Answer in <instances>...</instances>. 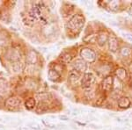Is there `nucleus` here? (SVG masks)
Masks as SVG:
<instances>
[{
  "label": "nucleus",
  "instance_id": "1",
  "mask_svg": "<svg viewBox=\"0 0 132 130\" xmlns=\"http://www.w3.org/2000/svg\"><path fill=\"white\" fill-rule=\"evenodd\" d=\"M85 25V19L84 17L80 14L73 16L70 20L68 25H69L70 29L72 31H80L81 28Z\"/></svg>",
  "mask_w": 132,
  "mask_h": 130
},
{
  "label": "nucleus",
  "instance_id": "25",
  "mask_svg": "<svg viewBox=\"0 0 132 130\" xmlns=\"http://www.w3.org/2000/svg\"><path fill=\"white\" fill-rule=\"evenodd\" d=\"M42 122H43V124L46 126L48 128H50V129H56V126L54 124V123L50 122V121H48V120H42Z\"/></svg>",
  "mask_w": 132,
  "mask_h": 130
},
{
  "label": "nucleus",
  "instance_id": "3",
  "mask_svg": "<svg viewBox=\"0 0 132 130\" xmlns=\"http://www.w3.org/2000/svg\"><path fill=\"white\" fill-rule=\"evenodd\" d=\"M20 99L16 96H12V97H10L6 99L5 101V107L7 108L8 110H15L16 108H18L19 106H20Z\"/></svg>",
  "mask_w": 132,
  "mask_h": 130
},
{
  "label": "nucleus",
  "instance_id": "33",
  "mask_svg": "<svg viewBox=\"0 0 132 130\" xmlns=\"http://www.w3.org/2000/svg\"><path fill=\"white\" fill-rule=\"evenodd\" d=\"M19 130H32L29 127H19Z\"/></svg>",
  "mask_w": 132,
  "mask_h": 130
},
{
  "label": "nucleus",
  "instance_id": "10",
  "mask_svg": "<svg viewBox=\"0 0 132 130\" xmlns=\"http://www.w3.org/2000/svg\"><path fill=\"white\" fill-rule=\"evenodd\" d=\"M108 45H109L110 51L113 53H116L118 49V40L114 36H111L108 40Z\"/></svg>",
  "mask_w": 132,
  "mask_h": 130
},
{
  "label": "nucleus",
  "instance_id": "12",
  "mask_svg": "<svg viewBox=\"0 0 132 130\" xmlns=\"http://www.w3.org/2000/svg\"><path fill=\"white\" fill-rule=\"evenodd\" d=\"M130 104H131L130 100H129V98H127V97L121 98V99H119V101H118V106L120 108H122V109L129 107Z\"/></svg>",
  "mask_w": 132,
  "mask_h": 130
},
{
  "label": "nucleus",
  "instance_id": "8",
  "mask_svg": "<svg viewBox=\"0 0 132 130\" xmlns=\"http://www.w3.org/2000/svg\"><path fill=\"white\" fill-rule=\"evenodd\" d=\"M74 68L78 72H85L86 70V63L84 60H81V59H78V60L75 61L74 63Z\"/></svg>",
  "mask_w": 132,
  "mask_h": 130
},
{
  "label": "nucleus",
  "instance_id": "27",
  "mask_svg": "<svg viewBox=\"0 0 132 130\" xmlns=\"http://www.w3.org/2000/svg\"><path fill=\"white\" fill-rule=\"evenodd\" d=\"M26 84H27L26 86H27V88L31 89V90H35L36 88V83L34 80H28Z\"/></svg>",
  "mask_w": 132,
  "mask_h": 130
},
{
  "label": "nucleus",
  "instance_id": "21",
  "mask_svg": "<svg viewBox=\"0 0 132 130\" xmlns=\"http://www.w3.org/2000/svg\"><path fill=\"white\" fill-rule=\"evenodd\" d=\"M25 106L27 109L28 110H32L34 109V107L35 106V99H33V98H31V99H28L26 101L25 103Z\"/></svg>",
  "mask_w": 132,
  "mask_h": 130
},
{
  "label": "nucleus",
  "instance_id": "30",
  "mask_svg": "<svg viewBox=\"0 0 132 130\" xmlns=\"http://www.w3.org/2000/svg\"><path fill=\"white\" fill-rule=\"evenodd\" d=\"M116 120L119 121V122H127L128 119L127 118H124V117H117Z\"/></svg>",
  "mask_w": 132,
  "mask_h": 130
},
{
  "label": "nucleus",
  "instance_id": "2",
  "mask_svg": "<svg viewBox=\"0 0 132 130\" xmlns=\"http://www.w3.org/2000/svg\"><path fill=\"white\" fill-rule=\"evenodd\" d=\"M20 51L16 48H10L6 51L5 53V58L8 61L12 62V63H17V62H20Z\"/></svg>",
  "mask_w": 132,
  "mask_h": 130
},
{
  "label": "nucleus",
  "instance_id": "13",
  "mask_svg": "<svg viewBox=\"0 0 132 130\" xmlns=\"http://www.w3.org/2000/svg\"><path fill=\"white\" fill-rule=\"evenodd\" d=\"M48 78H50L51 81H57L60 78V74H59L58 71L55 69H51L48 70Z\"/></svg>",
  "mask_w": 132,
  "mask_h": 130
},
{
  "label": "nucleus",
  "instance_id": "15",
  "mask_svg": "<svg viewBox=\"0 0 132 130\" xmlns=\"http://www.w3.org/2000/svg\"><path fill=\"white\" fill-rule=\"evenodd\" d=\"M116 74L119 80H126L127 79V72L123 68H119L116 71Z\"/></svg>",
  "mask_w": 132,
  "mask_h": 130
},
{
  "label": "nucleus",
  "instance_id": "9",
  "mask_svg": "<svg viewBox=\"0 0 132 130\" xmlns=\"http://www.w3.org/2000/svg\"><path fill=\"white\" fill-rule=\"evenodd\" d=\"M55 32H56V28H55L54 25L52 24H47L44 27L43 30H42V33L46 37H50V36L54 35Z\"/></svg>",
  "mask_w": 132,
  "mask_h": 130
},
{
  "label": "nucleus",
  "instance_id": "28",
  "mask_svg": "<svg viewBox=\"0 0 132 130\" xmlns=\"http://www.w3.org/2000/svg\"><path fill=\"white\" fill-rule=\"evenodd\" d=\"M110 8L113 11H116L119 8V2L117 1H113L110 3Z\"/></svg>",
  "mask_w": 132,
  "mask_h": 130
},
{
  "label": "nucleus",
  "instance_id": "31",
  "mask_svg": "<svg viewBox=\"0 0 132 130\" xmlns=\"http://www.w3.org/2000/svg\"><path fill=\"white\" fill-rule=\"evenodd\" d=\"M59 119H60L61 120H69V117L66 116V115H60L59 116Z\"/></svg>",
  "mask_w": 132,
  "mask_h": 130
},
{
  "label": "nucleus",
  "instance_id": "22",
  "mask_svg": "<svg viewBox=\"0 0 132 130\" xmlns=\"http://www.w3.org/2000/svg\"><path fill=\"white\" fill-rule=\"evenodd\" d=\"M48 109V107L47 106L46 103H42V102H41V103L38 105L36 111H37V112H39V114H42V112H47Z\"/></svg>",
  "mask_w": 132,
  "mask_h": 130
},
{
  "label": "nucleus",
  "instance_id": "34",
  "mask_svg": "<svg viewBox=\"0 0 132 130\" xmlns=\"http://www.w3.org/2000/svg\"><path fill=\"white\" fill-rule=\"evenodd\" d=\"M129 14H131V15H132V5H131V6H130V8H129Z\"/></svg>",
  "mask_w": 132,
  "mask_h": 130
},
{
  "label": "nucleus",
  "instance_id": "23",
  "mask_svg": "<svg viewBox=\"0 0 132 130\" xmlns=\"http://www.w3.org/2000/svg\"><path fill=\"white\" fill-rule=\"evenodd\" d=\"M97 37L98 35L97 34H91V35H88L86 36V38H84V41L85 42H87V43H93V42L97 41Z\"/></svg>",
  "mask_w": 132,
  "mask_h": 130
},
{
  "label": "nucleus",
  "instance_id": "20",
  "mask_svg": "<svg viewBox=\"0 0 132 130\" xmlns=\"http://www.w3.org/2000/svg\"><path fill=\"white\" fill-rule=\"evenodd\" d=\"M120 55L122 57H129L132 55V50L128 47H123L122 49L120 50Z\"/></svg>",
  "mask_w": 132,
  "mask_h": 130
},
{
  "label": "nucleus",
  "instance_id": "5",
  "mask_svg": "<svg viewBox=\"0 0 132 130\" xmlns=\"http://www.w3.org/2000/svg\"><path fill=\"white\" fill-rule=\"evenodd\" d=\"M96 78L92 73H86L83 77L82 80V87H84L85 89L90 88V87L95 83Z\"/></svg>",
  "mask_w": 132,
  "mask_h": 130
},
{
  "label": "nucleus",
  "instance_id": "32",
  "mask_svg": "<svg viewBox=\"0 0 132 130\" xmlns=\"http://www.w3.org/2000/svg\"><path fill=\"white\" fill-rule=\"evenodd\" d=\"M90 127H92V128H93V129H100L101 128L100 126H97L95 124H90Z\"/></svg>",
  "mask_w": 132,
  "mask_h": 130
},
{
  "label": "nucleus",
  "instance_id": "16",
  "mask_svg": "<svg viewBox=\"0 0 132 130\" xmlns=\"http://www.w3.org/2000/svg\"><path fill=\"white\" fill-rule=\"evenodd\" d=\"M37 99L42 103H46L50 99V94L48 92H40L37 94Z\"/></svg>",
  "mask_w": 132,
  "mask_h": 130
},
{
  "label": "nucleus",
  "instance_id": "6",
  "mask_svg": "<svg viewBox=\"0 0 132 130\" xmlns=\"http://www.w3.org/2000/svg\"><path fill=\"white\" fill-rule=\"evenodd\" d=\"M26 61L28 64L30 65H34L37 63L38 61V55L37 53L35 52V50H30L27 55V58H26Z\"/></svg>",
  "mask_w": 132,
  "mask_h": 130
},
{
  "label": "nucleus",
  "instance_id": "18",
  "mask_svg": "<svg viewBox=\"0 0 132 130\" xmlns=\"http://www.w3.org/2000/svg\"><path fill=\"white\" fill-rule=\"evenodd\" d=\"M108 40V36L106 33H100L99 35H98L97 37V41H98V44H99L100 46H104L106 44V42H107Z\"/></svg>",
  "mask_w": 132,
  "mask_h": 130
},
{
  "label": "nucleus",
  "instance_id": "11",
  "mask_svg": "<svg viewBox=\"0 0 132 130\" xmlns=\"http://www.w3.org/2000/svg\"><path fill=\"white\" fill-rule=\"evenodd\" d=\"M9 91L8 83L5 78H0V96L5 95Z\"/></svg>",
  "mask_w": 132,
  "mask_h": 130
},
{
  "label": "nucleus",
  "instance_id": "24",
  "mask_svg": "<svg viewBox=\"0 0 132 130\" xmlns=\"http://www.w3.org/2000/svg\"><path fill=\"white\" fill-rule=\"evenodd\" d=\"M71 55L69 54V53H64L63 55H61V59L63 63H69L71 60Z\"/></svg>",
  "mask_w": 132,
  "mask_h": 130
},
{
  "label": "nucleus",
  "instance_id": "35",
  "mask_svg": "<svg viewBox=\"0 0 132 130\" xmlns=\"http://www.w3.org/2000/svg\"><path fill=\"white\" fill-rule=\"evenodd\" d=\"M1 101H2V97L0 96V103H1Z\"/></svg>",
  "mask_w": 132,
  "mask_h": 130
},
{
  "label": "nucleus",
  "instance_id": "14",
  "mask_svg": "<svg viewBox=\"0 0 132 130\" xmlns=\"http://www.w3.org/2000/svg\"><path fill=\"white\" fill-rule=\"evenodd\" d=\"M80 78V75L78 71L76 70H73V71H71L69 74V80L70 82L72 83V84H75V83L78 82Z\"/></svg>",
  "mask_w": 132,
  "mask_h": 130
},
{
  "label": "nucleus",
  "instance_id": "36",
  "mask_svg": "<svg viewBox=\"0 0 132 130\" xmlns=\"http://www.w3.org/2000/svg\"><path fill=\"white\" fill-rule=\"evenodd\" d=\"M0 123H2V120H1V119H0Z\"/></svg>",
  "mask_w": 132,
  "mask_h": 130
},
{
  "label": "nucleus",
  "instance_id": "26",
  "mask_svg": "<svg viewBox=\"0 0 132 130\" xmlns=\"http://www.w3.org/2000/svg\"><path fill=\"white\" fill-rule=\"evenodd\" d=\"M28 126L30 127V129L32 130H42V127L38 123L36 122H30L28 123Z\"/></svg>",
  "mask_w": 132,
  "mask_h": 130
},
{
  "label": "nucleus",
  "instance_id": "19",
  "mask_svg": "<svg viewBox=\"0 0 132 130\" xmlns=\"http://www.w3.org/2000/svg\"><path fill=\"white\" fill-rule=\"evenodd\" d=\"M35 18L33 15H31L30 13H28L26 16V18H24V23L27 25H28V27H32V25L35 24Z\"/></svg>",
  "mask_w": 132,
  "mask_h": 130
},
{
  "label": "nucleus",
  "instance_id": "29",
  "mask_svg": "<svg viewBox=\"0 0 132 130\" xmlns=\"http://www.w3.org/2000/svg\"><path fill=\"white\" fill-rule=\"evenodd\" d=\"M123 37L125 38V39H127L128 40H130L132 41V34L131 33H122Z\"/></svg>",
  "mask_w": 132,
  "mask_h": 130
},
{
  "label": "nucleus",
  "instance_id": "17",
  "mask_svg": "<svg viewBox=\"0 0 132 130\" xmlns=\"http://www.w3.org/2000/svg\"><path fill=\"white\" fill-rule=\"evenodd\" d=\"M12 69L13 70V72L19 73V72H21L24 70V65L20 62H17V63H13L12 64Z\"/></svg>",
  "mask_w": 132,
  "mask_h": 130
},
{
  "label": "nucleus",
  "instance_id": "7",
  "mask_svg": "<svg viewBox=\"0 0 132 130\" xmlns=\"http://www.w3.org/2000/svg\"><path fill=\"white\" fill-rule=\"evenodd\" d=\"M113 85H114V79H113L112 76H108L103 80V83H102V89L105 91H111V89L113 88Z\"/></svg>",
  "mask_w": 132,
  "mask_h": 130
},
{
  "label": "nucleus",
  "instance_id": "4",
  "mask_svg": "<svg viewBox=\"0 0 132 130\" xmlns=\"http://www.w3.org/2000/svg\"><path fill=\"white\" fill-rule=\"evenodd\" d=\"M80 55H81L83 60L86 62H90V63L93 62L96 59V54H95L94 51L87 48H83L81 52H80Z\"/></svg>",
  "mask_w": 132,
  "mask_h": 130
}]
</instances>
